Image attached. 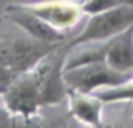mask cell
<instances>
[{
    "instance_id": "cell-1",
    "label": "cell",
    "mask_w": 133,
    "mask_h": 128,
    "mask_svg": "<svg viewBox=\"0 0 133 128\" xmlns=\"http://www.w3.org/2000/svg\"><path fill=\"white\" fill-rule=\"evenodd\" d=\"M64 59L62 46L33 68L18 75L0 95V102L9 115H35L44 106L66 101L68 86L64 81Z\"/></svg>"
},
{
    "instance_id": "cell-2",
    "label": "cell",
    "mask_w": 133,
    "mask_h": 128,
    "mask_svg": "<svg viewBox=\"0 0 133 128\" xmlns=\"http://www.w3.org/2000/svg\"><path fill=\"white\" fill-rule=\"evenodd\" d=\"M62 44L37 40L15 24L8 15H0V95L24 71L33 68Z\"/></svg>"
},
{
    "instance_id": "cell-3",
    "label": "cell",
    "mask_w": 133,
    "mask_h": 128,
    "mask_svg": "<svg viewBox=\"0 0 133 128\" xmlns=\"http://www.w3.org/2000/svg\"><path fill=\"white\" fill-rule=\"evenodd\" d=\"M129 26H133V4H124L108 11L88 15L86 26L78 33L71 35L62 44V48H71L88 40H109Z\"/></svg>"
},
{
    "instance_id": "cell-4",
    "label": "cell",
    "mask_w": 133,
    "mask_h": 128,
    "mask_svg": "<svg viewBox=\"0 0 133 128\" xmlns=\"http://www.w3.org/2000/svg\"><path fill=\"white\" fill-rule=\"evenodd\" d=\"M133 71L124 73L115 68H111L106 60L102 62H91L77 68L64 70V81L68 86V92H84V93H97L106 88H113L122 84L131 77Z\"/></svg>"
},
{
    "instance_id": "cell-5",
    "label": "cell",
    "mask_w": 133,
    "mask_h": 128,
    "mask_svg": "<svg viewBox=\"0 0 133 128\" xmlns=\"http://www.w3.org/2000/svg\"><path fill=\"white\" fill-rule=\"evenodd\" d=\"M20 4L33 15L64 33H71V29H75L86 15L80 0H35Z\"/></svg>"
},
{
    "instance_id": "cell-6",
    "label": "cell",
    "mask_w": 133,
    "mask_h": 128,
    "mask_svg": "<svg viewBox=\"0 0 133 128\" xmlns=\"http://www.w3.org/2000/svg\"><path fill=\"white\" fill-rule=\"evenodd\" d=\"M2 13L8 15L15 24H18L26 33H29L31 37H35L37 40L49 42V44H64L71 37V33L58 31L53 26H49L48 22H44L42 19H38L37 15H33L31 11H28L20 2L8 4Z\"/></svg>"
},
{
    "instance_id": "cell-7",
    "label": "cell",
    "mask_w": 133,
    "mask_h": 128,
    "mask_svg": "<svg viewBox=\"0 0 133 128\" xmlns=\"http://www.w3.org/2000/svg\"><path fill=\"white\" fill-rule=\"evenodd\" d=\"M66 102H68V108L71 110V113L89 128H95L104 121V106H106V102L97 93L68 92Z\"/></svg>"
},
{
    "instance_id": "cell-8",
    "label": "cell",
    "mask_w": 133,
    "mask_h": 128,
    "mask_svg": "<svg viewBox=\"0 0 133 128\" xmlns=\"http://www.w3.org/2000/svg\"><path fill=\"white\" fill-rule=\"evenodd\" d=\"M106 62L118 71H133V26L109 39Z\"/></svg>"
},
{
    "instance_id": "cell-9",
    "label": "cell",
    "mask_w": 133,
    "mask_h": 128,
    "mask_svg": "<svg viewBox=\"0 0 133 128\" xmlns=\"http://www.w3.org/2000/svg\"><path fill=\"white\" fill-rule=\"evenodd\" d=\"M38 113H40L46 128H89L71 113L66 101L44 106Z\"/></svg>"
},
{
    "instance_id": "cell-10",
    "label": "cell",
    "mask_w": 133,
    "mask_h": 128,
    "mask_svg": "<svg viewBox=\"0 0 133 128\" xmlns=\"http://www.w3.org/2000/svg\"><path fill=\"white\" fill-rule=\"evenodd\" d=\"M97 95L106 104H111V102H133V73L122 84L100 90V92H97Z\"/></svg>"
},
{
    "instance_id": "cell-11",
    "label": "cell",
    "mask_w": 133,
    "mask_h": 128,
    "mask_svg": "<svg viewBox=\"0 0 133 128\" xmlns=\"http://www.w3.org/2000/svg\"><path fill=\"white\" fill-rule=\"evenodd\" d=\"M0 128H46L40 113L35 115H9L0 121Z\"/></svg>"
},
{
    "instance_id": "cell-12",
    "label": "cell",
    "mask_w": 133,
    "mask_h": 128,
    "mask_svg": "<svg viewBox=\"0 0 133 128\" xmlns=\"http://www.w3.org/2000/svg\"><path fill=\"white\" fill-rule=\"evenodd\" d=\"M80 4L86 15H95V13L108 11L124 4H133V0H80Z\"/></svg>"
},
{
    "instance_id": "cell-13",
    "label": "cell",
    "mask_w": 133,
    "mask_h": 128,
    "mask_svg": "<svg viewBox=\"0 0 133 128\" xmlns=\"http://www.w3.org/2000/svg\"><path fill=\"white\" fill-rule=\"evenodd\" d=\"M128 104V102H126ZM95 128H133V115H131V112H129V104H128V108L122 112V113H118L117 117H113V119H104L98 126H95Z\"/></svg>"
},
{
    "instance_id": "cell-14",
    "label": "cell",
    "mask_w": 133,
    "mask_h": 128,
    "mask_svg": "<svg viewBox=\"0 0 133 128\" xmlns=\"http://www.w3.org/2000/svg\"><path fill=\"white\" fill-rule=\"evenodd\" d=\"M129 104V112H131V115H133V102H128Z\"/></svg>"
}]
</instances>
